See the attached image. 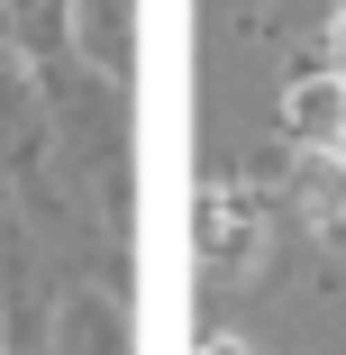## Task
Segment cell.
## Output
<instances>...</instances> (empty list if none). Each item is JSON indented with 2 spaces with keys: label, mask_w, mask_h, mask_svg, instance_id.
I'll return each instance as SVG.
<instances>
[{
  "label": "cell",
  "mask_w": 346,
  "mask_h": 355,
  "mask_svg": "<svg viewBox=\"0 0 346 355\" xmlns=\"http://www.w3.org/2000/svg\"><path fill=\"white\" fill-rule=\"evenodd\" d=\"M301 209H310L319 228H346V164H337V155H319V164L301 173Z\"/></svg>",
  "instance_id": "6da1fadb"
},
{
  "label": "cell",
  "mask_w": 346,
  "mask_h": 355,
  "mask_svg": "<svg viewBox=\"0 0 346 355\" xmlns=\"http://www.w3.org/2000/svg\"><path fill=\"white\" fill-rule=\"evenodd\" d=\"M200 355H237V346H228V337H210V346H200Z\"/></svg>",
  "instance_id": "7a4b0ae2"
},
{
  "label": "cell",
  "mask_w": 346,
  "mask_h": 355,
  "mask_svg": "<svg viewBox=\"0 0 346 355\" xmlns=\"http://www.w3.org/2000/svg\"><path fill=\"white\" fill-rule=\"evenodd\" d=\"M337 101H346V92H337Z\"/></svg>",
  "instance_id": "3957f363"
}]
</instances>
